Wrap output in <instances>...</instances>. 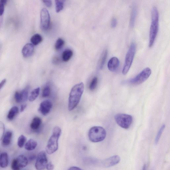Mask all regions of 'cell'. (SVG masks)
<instances>
[{
  "label": "cell",
  "mask_w": 170,
  "mask_h": 170,
  "mask_svg": "<svg viewBox=\"0 0 170 170\" xmlns=\"http://www.w3.org/2000/svg\"><path fill=\"white\" fill-rule=\"evenodd\" d=\"M84 90V84L82 82L75 84L71 88L69 99L68 108L69 111L73 110L79 104Z\"/></svg>",
  "instance_id": "6da1fadb"
},
{
  "label": "cell",
  "mask_w": 170,
  "mask_h": 170,
  "mask_svg": "<svg viewBox=\"0 0 170 170\" xmlns=\"http://www.w3.org/2000/svg\"><path fill=\"white\" fill-rule=\"evenodd\" d=\"M159 27V15L157 8L156 6L152 8V21L150 28L149 47L151 48L154 44L157 35Z\"/></svg>",
  "instance_id": "7a4b0ae2"
},
{
  "label": "cell",
  "mask_w": 170,
  "mask_h": 170,
  "mask_svg": "<svg viewBox=\"0 0 170 170\" xmlns=\"http://www.w3.org/2000/svg\"><path fill=\"white\" fill-rule=\"evenodd\" d=\"M61 133L62 130L60 127L56 126L54 128L46 148V151L48 154H53L58 150V140Z\"/></svg>",
  "instance_id": "3957f363"
},
{
  "label": "cell",
  "mask_w": 170,
  "mask_h": 170,
  "mask_svg": "<svg viewBox=\"0 0 170 170\" xmlns=\"http://www.w3.org/2000/svg\"><path fill=\"white\" fill-rule=\"evenodd\" d=\"M88 136L89 140L92 142H99L103 141L105 138L106 132L103 127L94 126L89 130Z\"/></svg>",
  "instance_id": "277c9868"
},
{
  "label": "cell",
  "mask_w": 170,
  "mask_h": 170,
  "mask_svg": "<svg viewBox=\"0 0 170 170\" xmlns=\"http://www.w3.org/2000/svg\"><path fill=\"white\" fill-rule=\"evenodd\" d=\"M136 45L134 42H132L126 56L125 63L122 71L124 75H126L128 73L132 66L133 61L135 54Z\"/></svg>",
  "instance_id": "5b68a950"
},
{
  "label": "cell",
  "mask_w": 170,
  "mask_h": 170,
  "mask_svg": "<svg viewBox=\"0 0 170 170\" xmlns=\"http://www.w3.org/2000/svg\"><path fill=\"white\" fill-rule=\"evenodd\" d=\"M114 119L118 125L125 129L129 128L133 122L132 117L128 114H118L115 115Z\"/></svg>",
  "instance_id": "8992f818"
},
{
  "label": "cell",
  "mask_w": 170,
  "mask_h": 170,
  "mask_svg": "<svg viewBox=\"0 0 170 170\" xmlns=\"http://www.w3.org/2000/svg\"><path fill=\"white\" fill-rule=\"evenodd\" d=\"M152 73L151 70L149 67H147L137 75L136 77L132 78L129 83L133 85H137L142 84L150 77Z\"/></svg>",
  "instance_id": "52a82bcc"
},
{
  "label": "cell",
  "mask_w": 170,
  "mask_h": 170,
  "mask_svg": "<svg viewBox=\"0 0 170 170\" xmlns=\"http://www.w3.org/2000/svg\"><path fill=\"white\" fill-rule=\"evenodd\" d=\"M40 18L41 29L44 31L48 29L50 25V17L46 9L44 8L41 10Z\"/></svg>",
  "instance_id": "ba28073f"
},
{
  "label": "cell",
  "mask_w": 170,
  "mask_h": 170,
  "mask_svg": "<svg viewBox=\"0 0 170 170\" xmlns=\"http://www.w3.org/2000/svg\"><path fill=\"white\" fill-rule=\"evenodd\" d=\"M48 163L46 154L45 152H40L37 156L35 167L37 170H43Z\"/></svg>",
  "instance_id": "9c48e42d"
},
{
  "label": "cell",
  "mask_w": 170,
  "mask_h": 170,
  "mask_svg": "<svg viewBox=\"0 0 170 170\" xmlns=\"http://www.w3.org/2000/svg\"><path fill=\"white\" fill-rule=\"evenodd\" d=\"M53 104L51 101L46 100L42 101L40 104L38 111L44 116L47 115L51 112Z\"/></svg>",
  "instance_id": "30bf717a"
},
{
  "label": "cell",
  "mask_w": 170,
  "mask_h": 170,
  "mask_svg": "<svg viewBox=\"0 0 170 170\" xmlns=\"http://www.w3.org/2000/svg\"><path fill=\"white\" fill-rule=\"evenodd\" d=\"M120 160V158L119 156H113L105 160L103 162V164L105 167H112L118 164Z\"/></svg>",
  "instance_id": "8fae6325"
},
{
  "label": "cell",
  "mask_w": 170,
  "mask_h": 170,
  "mask_svg": "<svg viewBox=\"0 0 170 170\" xmlns=\"http://www.w3.org/2000/svg\"><path fill=\"white\" fill-rule=\"evenodd\" d=\"M34 48L33 45L31 43L26 44L23 48L22 53L24 57L27 58L30 57L33 54Z\"/></svg>",
  "instance_id": "7c38bea8"
},
{
  "label": "cell",
  "mask_w": 170,
  "mask_h": 170,
  "mask_svg": "<svg viewBox=\"0 0 170 170\" xmlns=\"http://www.w3.org/2000/svg\"><path fill=\"white\" fill-rule=\"evenodd\" d=\"M42 119L39 117H35L32 120L30 127L31 129L35 132H39L42 126Z\"/></svg>",
  "instance_id": "4fadbf2b"
},
{
  "label": "cell",
  "mask_w": 170,
  "mask_h": 170,
  "mask_svg": "<svg viewBox=\"0 0 170 170\" xmlns=\"http://www.w3.org/2000/svg\"><path fill=\"white\" fill-rule=\"evenodd\" d=\"M119 65L120 61L116 57H112L108 62V69L111 71H115L118 68Z\"/></svg>",
  "instance_id": "5bb4252c"
},
{
  "label": "cell",
  "mask_w": 170,
  "mask_h": 170,
  "mask_svg": "<svg viewBox=\"0 0 170 170\" xmlns=\"http://www.w3.org/2000/svg\"><path fill=\"white\" fill-rule=\"evenodd\" d=\"M16 159L17 165L20 169L24 167L27 166L28 163V160L25 156L21 155Z\"/></svg>",
  "instance_id": "9a60e30c"
},
{
  "label": "cell",
  "mask_w": 170,
  "mask_h": 170,
  "mask_svg": "<svg viewBox=\"0 0 170 170\" xmlns=\"http://www.w3.org/2000/svg\"><path fill=\"white\" fill-rule=\"evenodd\" d=\"M9 163L8 154L5 152H3L0 155V167L3 168L7 167Z\"/></svg>",
  "instance_id": "2e32d148"
},
{
  "label": "cell",
  "mask_w": 170,
  "mask_h": 170,
  "mask_svg": "<svg viewBox=\"0 0 170 170\" xmlns=\"http://www.w3.org/2000/svg\"><path fill=\"white\" fill-rule=\"evenodd\" d=\"M12 133L11 131H7L4 135L2 139V144L4 146H7L9 145L11 141Z\"/></svg>",
  "instance_id": "e0dca14e"
},
{
  "label": "cell",
  "mask_w": 170,
  "mask_h": 170,
  "mask_svg": "<svg viewBox=\"0 0 170 170\" xmlns=\"http://www.w3.org/2000/svg\"><path fill=\"white\" fill-rule=\"evenodd\" d=\"M137 14V8L135 5H133L130 21V27L131 28L134 27Z\"/></svg>",
  "instance_id": "ac0fdd59"
},
{
  "label": "cell",
  "mask_w": 170,
  "mask_h": 170,
  "mask_svg": "<svg viewBox=\"0 0 170 170\" xmlns=\"http://www.w3.org/2000/svg\"><path fill=\"white\" fill-rule=\"evenodd\" d=\"M19 113V109L17 106L13 107L9 112L7 115V118L10 120L14 119Z\"/></svg>",
  "instance_id": "d6986e66"
},
{
  "label": "cell",
  "mask_w": 170,
  "mask_h": 170,
  "mask_svg": "<svg viewBox=\"0 0 170 170\" xmlns=\"http://www.w3.org/2000/svg\"><path fill=\"white\" fill-rule=\"evenodd\" d=\"M37 145V141L33 139H30L25 145V149L29 151H32L36 148Z\"/></svg>",
  "instance_id": "ffe728a7"
},
{
  "label": "cell",
  "mask_w": 170,
  "mask_h": 170,
  "mask_svg": "<svg viewBox=\"0 0 170 170\" xmlns=\"http://www.w3.org/2000/svg\"><path fill=\"white\" fill-rule=\"evenodd\" d=\"M108 52L107 49L104 50L101 54L99 62V67L100 69H103L105 64L107 58Z\"/></svg>",
  "instance_id": "44dd1931"
},
{
  "label": "cell",
  "mask_w": 170,
  "mask_h": 170,
  "mask_svg": "<svg viewBox=\"0 0 170 170\" xmlns=\"http://www.w3.org/2000/svg\"><path fill=\"white\" fill-rule=\"evenodd\" d=\"M73 52L71 50L67 49L65 50L62 54V58L64 62H68L73 55Z\"/></svg>",
  "instance_id": "7402d4cb"
},
{
  "label": "cell",
  "mask_w": 170,
  "mask_h": 170,
  "mask_svg": "<svg viewBox=\"0 0 170 170\" xmlns=\"http://www.w3.org/2000/svg\"><path fill=\"white\" fill-rule=\"evenodd\" d=\"M42 36L40 34H36L32 37L30 41L33 45L36 46L42 42Z\"/></svg>",
  "instance_id": "603a6c76"
},
{
  "label": "cell",
  "mask_w": 170,
  "mask_h": 170,
  "mask_svg": "<svg viewBox=\"0 0 170 170\" xmlns=\"http://www.w3.org/2000/svg\"><path fill=\"white\" fill-rule=\"evenodd\" d=\"M40 88H37L34 89L31 91L29 98L30 101H33L36 99L40 93Z\"/></svg>",
  "instance_id": "cb8c5ba5"
},
{
  "label": "cell",
  "mask_w": 170,
  "mask_h": 170,
  "mask_svg": "<svg viewBox=\"0 0 170 170\" xmlns=\"http://www.w3.org/2000/svg\"><path fill=\"white\" fill-rule=\"evenodd\" d=\"M29 87L27 86L21 91L22 102H25L27 101L29 94Z\"/></svg>",
  "instance_id": "d4e9b609"
},
{
  "label": "cell",
  "mask_w": 170,
  "mask_h": 170,
  "mask_svg": "<svg viewBox=\"0 0 170 170\" xmlns=\"http://www.w3.org/2000/svg\"><path fill=\"white\" fill-rule=\"evenodd\" d=\"M64 1H56V10L57 13L62 10L64 7Z\"/></svg>",
  "instance_id": "484cf974"
},
{
  "label": "cell",
  "mask_w": 170,
  "mask_h": 170,
  "mask_svg": "<svg viewBox=\"0 0 170 170\" xmlns=\"http://www.w3.org/2000/svg\"><path fill=\"white\" fill-rule=\"evenodd\" d=\"M51 92L50 86L49 85H47L44 88L42 91V96L43 97H46L49 96Z\"/></svg>",
  "instance_id": "4316f807"
},
{
  "label": "cell",
  "mask_w": 170,
  "mask_h": 170,
  "mask_svg": "<svg viewBox=\"0 0 170 170\" xmlns=\"http://www.w3.org/2000/svg\"><path fill=\"white\" fill-rule=\"evenodd\" d=\"M27 139L26 137L23 135H21L20 136L17 141V145L20 148H22L24 145Z\"/></svg>",
  "instance_id": "83f0119b"
},
{
  "label": "cell",
  "mask_w": 170,
  "mask_h": 170,
  "mask_svg": "<svg viewBox=\"0 0 170 170\" xmlns=\"http://www.w3.org/2000/svg\"><path fill=\"white\" fill-rule=\"evenodd\" d=\"M98 82V78L97 77L94 78L90 82L89 86V89L93 91L96 88Z\"/></svg>",
  "instance_id": "f1b7e54d"
},
{
  "label": "cell",
  "mask_w": 170,
  "mask_h": 170,
  "mask_svg": "<svg viewBox=\"0 0 170 170\" xmlns=\"http://www.w3.org/2000/svg\"><path fill=\"white\" fill-rule=\"evenodd\" d=\"M65 42L64 40L61 38H59L56 41L55 44V49L57 50L62 48L64 46Z\"/></svg>",
  "instance_id": "f546056e"
},
{
  "label": "cell",
  "mask_w": 170,
  "mask_h": 170,
  "mask_svg": "<svg viewBox=\"0 0 170 170\" xmlns=\"http://www.w3.org/2000/svg\"><path fill=\"white\" fill-rule=\"evenodd\" d=\"M165 128V125L164 124V125H163L162 126V127H161L160 129H159L158 134L156 135L155 139V143L156 144H157L158 143L159 140H160V137L161 136H162Z\"/></svg>",
  "instance_id": "4dcf8cb0"
},
{
  "label": "cell",
  "mask_w": 170,
  "mask_h": 170,
  "mask_svg": "<svg viewBox=\"0 0 170 170\" xmlns=\"http://www.w3.org/2000/svg\"><path fill=\"white\" fill-rule=\"evenodd\" d=\"M7 1L6 0H1L0 1V16H2L5 10V6Z\"/></svg>",
  "instance_id": "1f68e13d"
},
{
  "label": "cell",
  "mask_w": 170,
  "mask_h": 170,
  "mask_svg": "<svg viewBox=\"0 0 170 170\" xmlns=\"http://www.w3.org/2000/svg\"><path fill=\"white\" fill-rule=\"evenodd\" d=\"M5 131V127L3 122L0 121V141L3 139Z\"/></svg>",
  "instance_id": "d6a6232c"
},
{
  "label": "cell",
  "mask_w": 170,
  "mask_h": 170,
  "mask_svg": "<svg viewBox=\"0 0 170 170\" xmlns=\"http://www.w3.org/2000/svg\"><path fill=\"white\" fill-rule=\"evenodd\" d=\"M15 99L17 103H19L22 102V98L20 92L16 91L15 94Z\"/></svg>",
  "instance_id": "836d02e7"
},
{
  "label": "cell",
  "mask_w": 170,
  "mask_h": 170,
  "mask_svg": "<svg viewBox=\"0 0 170 170\" xmlns=\"http://www.w3.org/2000/svg\"><path fill=\"white\" fill-rule=\"evenodd\" d=\"M11 167L12 170H20V169L17 165L16 159H14L12 161Z\"/></svg>",
  "instance_id": "e575fe53"
},
{
  "label": "cell",
  "mask_w": 170,
  "mask_h": 170,
  "mask_svg": "<svg viewBox=\"0 0 170 170\" xmlns=\"http://www.w3.org/2000/svg\"><path fill=\"white\" fill-rule=\"evenodd\" d=\"M117 21L116 18H113L111 21V27L112 28H114L116 27Z\"/></svg>",
  "instance_id": "d590c367"
},
{
  "label": "cell",
  "mask_w": 170,
  "mask_h": 170,
  "mask_svg": "<svg viewBox=\"0 0 170 170\" xmlns=\"http://www.w3.org/2000/svg\"><path fill=\"white\" fill-rule=\"evenodd\" d=\"M47 170H53L54 169V165L51 162L48 163L46 167Z\"/></svg>",
  "instance_id": "8d00e7d4"
},
{
  "label": "cell",
  "mask_w": 170,
  "mask_h": 170,
  "mask_svg": "<svg viewBox=\"0 0 170 170\" xmlns=\"http://www.w3.org/2000/svg\"><path fill=\"white\" fill-rule=\"evenodd\" d=\"M43 2L47 7H50L52 6V1H50V0L49 1H43Z\"/></svg>",
  "instance_id": "74e56055"
},
{
  "label": "cell",
  "mask_w": 170,
  "mask_h": 170,
  "mask_svg": "<svg viewBox=\"0 0 170 170\" xmlns=\"http://www.w3.org/2000/svg\"><path fill=\"white\" fill-rule=\"evenodd\" d=\"M6 82V79H4L3 80H2V81L0 82V90H1V89L3 86L5 84Z\"/></svg>",
  "instance_id": "f35d334b"
},
{
  "label": "cell",
  "mask_w": 170,
  "mask_h": 170,
  "mask_svg": "<svg viewBox=\"0 0 170 170\" xmlns=\"http://www.w3.org/2000/svg\"><path fill=\"white\" fill-rule=\"evenodd\" d=\"M27 104H24L21 105L20 107V112H23L25 110V108L27 107Z\"/></svg>",
  "instance_id": "ab89813d"
},
{
  "label": "cell",
  "mask_w": 170,
  "mask_h": 170,
  "mask_svg": "<svg viewBox=\"0 0 170 170\" xmlns=\"http://www.w3.org/2000/svg\"><path fill=\"white\" fill-rule=\"evenodd\" d=\"M68 170H83L79 167H71L68 169Z\"/></svg>",
  "instance_id": "60d3db41"
},
{
  "label": "cell",
  "mask_w": 170,
  "mask_h": 170,
  "mask_svg": "<svg viewBox=\"0 0 170 170\" xmlns=\"http://www.w3.org/2000/svg\"><path fill=\"white\" fill-rule=\"evenodd\" d=\"M59 61V60L58 57H54L53 60V62L54 64H57Z\"/></svg>",
  "instance_id": "b9f144b4"
},
{
  "label": "cell",
  "mask_w": 170,
  "mask_h": 170,
  "mask_svg": "<svg viewBox=\"0 0 170 170\" xmlns=\"http://www.w3.org/2000/svg\"><path fill=\"white\" fill-rule=\"evenodd\" d=\"M35 158V156H31V157H30V160H34V158Z\"/></svg>",
  "instance_id": "7bdbcfd3"
},
{
  "label": "cell",
  "mask_w": 170,
  "mask_h": 170,
  "mask_svg": "<svg viewBox=\"0 0 170 170\" xmlns=\"http://www.w3.org/2000/svg\"><path fill=\"white\" fill-rule=\"evenodd\" d=\"M146 165L145 164L143 165L142 170H146Z\"/></svg>",
  "instance_id": "ee69618b"
}]
</instances>
